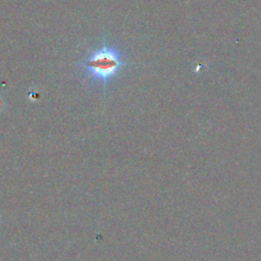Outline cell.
<instances>
[{
	"label": "cell",
	"mask_w": 261,
	"mask_h": 261,
	"mask_svg": "<svg viewBox=\"0 0 261 261\" xmlns=\"http://www.w3.org/2000/svg\"><path fill=\"white\" fill-rule=\"evenodd\" d=\"M123 51L115 44L102 41L77 63L86 81L93 85L106 86L126 65Z\"/></svg>",
	"instance_id": "6da1fadb"
}]
</instances>
